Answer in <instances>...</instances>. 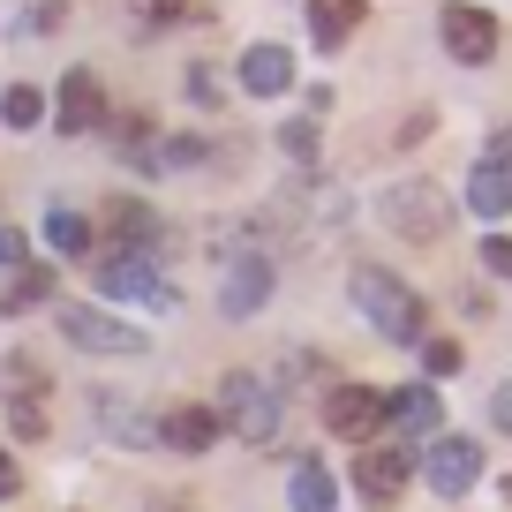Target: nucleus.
Returning a JSON list of instances; mask_svg holds the SVG:
<instances>
[{
    "label": "nucleus",
    "mask_w": 512,
    "mask_h": 512,
    "mask_svg": "<svg viewBox=\"0 0 512 512\" xmlns=\"http://www.w3.org/2000/svg\"><path fill=\"white\" fill-rule=\"evenodd\" d=\"M354 23H362V0H309V38H317L324 53L347 46Z\"/></svg>",
    "instance_id": "nucleus-16"
},
{
    "label": "nucleus",
    "mask_w": 512,
    "mask_h": 512,
    "mask_svg": "<svg viewBox=\"0 0 512 512\" xmlns=\"http://www.w3.org/2000/svg\"><path fill=\"white\" fill-rule=\"evenodd\" d=\"M279 151H287L294 166H317V121H287L279 128Z\"/></svg>",
    "instance_id": "nucleus-23"
},
{
    "label": "nucleus",
    "mask_w": 512,
    "mask_h": 512,
    "mask_svg": "<svg viewBox=\"0 0 512 512\" xmlns=\"http://www.w3.org/2000/svg\"><path fill=\"white\" fill-rule=\"evenodd\" d=\"M38 302H53V264H23V279L0 294V309H8V317H23V309H38Z\"/></svg>",
    "instance_id": "nucleus-20"
},
{
    "label": "nucleus",
    "mask_w": 512,
    "mask_h": 512,
    "mask_svg": "<svg viewBox=\"0 0 512 512\" xmlns=\"http://www.w3.org/2000/svg\"><path fill=\"white\" fill-rule=\"evenodd\" d=\"M377 219L400 241H445L452 234V196L437 189V181H392V189L377 196Z\"/></svg>",
    "instance_id": "nucleus-3"
},
{
    "label": "nucleus",
    "mask_w": 512,
    "mask_h": 512,
    "mask_svg": "<svg viewBox=\"0 0 512 512\" xmlns=\"http://www.w3.org/2000/svg\"><path fill=\"white\" fill-rule=\"evenodd\" d=\"M482 159H490V166H505V174H512V121L490 136V151H482Z\"/></svg>",
    "instance_id": "nucleus-28"
},
{
    "label": "nucleus",
    "mask_w": 512,
    "mask_h": 512,
    "mask_svg": "<svg viewBox=\"0 0 512 512\" xmlns=\"http://www.w3.org/2000/svg\"><path fill=\"white\" fill-rule=\"evenodd\" d=\"M272 256L264 249H241V256H226V272H219V317H256V309L272 302Z\"/></svg>",
    "instance_id": "nucleus-6"
},
{
    "label": "nucleus",
    "mask_w": 512,
    "mask_h": 512,
    "mask_svg": "<svg viewBox=\"0 0 512 512\" xmlns=\"http://www.w3.org/2000/svg\"><path fill=\"white\" fill-rule=\"evenodd\" d=\"M437 31H445V53H452V61H467V68H482L497 53V23L482 16V8H467V0H452L445 16H437Z\"/></svg>",
    "instance_id": "nucleus-10"
},
{
    "label": "nucleus",
    "mask_w": 512,
    "mask_h": 512,
    "mask_svg": "<svg viewBox=\"0 0 512 512\" xmlns=\"http://www.w3.org/2000/svg\"><path fill=\"white\" fill-rule=\"evenodd\" d=\"M482 272L512 279V234H490V241H482Z\"/></svg>",
    "instance_id": "nucleus-25"
},
{
    "label": "nucleus",
    "mask_w": 512,
    "mask_h": 512,
    "mask_svg": "<svg viewBox=\"0 0 512 512\" xmlns=\"http://www.w3.org/2000/svg\"><path fill=\"white\" fill-rule=\"evenodd\" d=\"M106 249H136V256H151V249H159V219H151V211L144 204H113L106 211Z\"/></svg>",
    "instance_id": "nucleus-17"
},
{
    "label": "nucleus",
    "mask_w": 512,
    "mask_h": 512,
    "mask_svg": "<svg viewBox=\"0 0 512 512\" xmlns=\"http://www.w3.org/2000/svg\"><path fill=\"white\" fill-rule=\"evenodd\" d=\"M46 234H53V249H61V256H91V249H98V234H91V219H83V211H53Z\"/></svg>",
    "instance_id": "nucleus-22"
},
{
    "label": "nucleus",
    "mask_w": 512,
    "mask_h": 512,
    "mask_svg": "<svg viewBox=\"0 0 512 512\" xmlns=\"http://www.w3.org/2000/svg\"><path fill=\"white\" fill-rule=\"evenodd\" d=\"M490 415H497V430H512V384H505V392L490 400Z\"/></svg>",
    "instance_id": "nucleus-31"
},
{
    "label": "nucleus",
    "mask_w": 512,
    "mask_h": 512,
    "mask_svg": "<svg viewBox=\"0 0 512 512\" xmlns=\"http://www.w3.org/2000/svg\"><path fill=\"white\" fill-rule=\"evenodd\" d=\"M106 121V91H98L91 68H68L61 76V106H53V128L61 136H91V128Z\"/></svg>",
    "instance_id": "nucleus-12"
},
{
    "label": "nucleus",
    "mask_w": 512,
    "mask_h": 512,
    "mask_svg": "<svg viewBox=\"0 0 512 512\" xmlns=\"http://www.w3.org/2000/svg\"><path fill=\"white\" fill-rule=\"evenodd\" d=\"M467 204H475V219H505V211H512V174L482 159L475 174H467Z\"/></svg>",
    "instance_id": "nucleus-18"
},
{
    "label": "nucleus",
    "mask_w": 512,
    "mask_h": 512,
    "mask_svg": "<svg viewBox=\"0 0 512 512\" xmlns=\"http://www.w3.org/2000/svg\"><path fill=\"white\" fill-rule=\"evenodd\" d=\"M460 362L467 354L452 347V339H422V369H430V377H460Z\"/></svg>",
    "instance_id": "nucleus-24"
},
{
    "label": "nucleus",
    "mask_w": 512,
    "mask_h": 512,
    "mask_svg": "<svg viewBox=\"0 0 512 512\" xmlns=\"http://www.w3.org/2000/svg\"><path fill=\"white\" fill-rule=\"evenodd\" d=\"M159 445L211 452V445H219V415H211V407H174V415H159Z\"/></svg>",
    "instance_id": "nucleus-15"
},
{
    "label": "nucleus",
    "mask_w": 512,
    "mask_h": 512,
    "mask_svg": "<svg viewBox=\"0 0 512 512\" xmlns=\"http://www.w3.org/2000/svg\"><path fill=\"white\" fill-rule=\"evenodd\" d=\"M91 422H98V437H113V445H128V452L159 445V422L136 415V400H128V392H91Z\"/></svg>",
    "instance_id": "nucleus-11"
},
{
    "label": "nucleus",
    "mask_w": 512,
    "mask_h": 512,
    "mask_svg": "<svg viewBox=\"0 0 512 512\" xmlns=\"http://www.w3.org/2000/svg\"><path fill=\"white\" fill-rule=\"evenodd\" d=\"M384 422H400L407 437H430L445 422V400H437L430 384H400V392H384Z\"/></svg>",
    "instance_id": "nucleus-13"
},
{
    "label": "nucleus",
    "mask_w": 512,
    "mask_h": 512,
    "mask_svg": "<svg viewBox=\"0 0 512 512\" xmlns=\"http://www.w3.org/2000/svg\"><path fill=\"white\" fill-rule=\"evenodd\" d=\"M16 490H23V475H16V460L0 452V497H16Z\"/></svg>",
    "instance_id": "nucleus-30"
},
{
    "label": "nucleus",
    "mask_w": 512,
    "mask_h": 512,
    "mask_svg": "<svg viewBox=\"0 0 512 512\" xmlns=\"http://www.w3.org/2000/svg\"><path fill=\"white\" fill-rule=\"evenodd\" d=\"M354 309H362L369 324H377L392 347H422V294L407 287V279H392V272H377V264H362L354 272Z\"/></svg>",
    "instance_id": "nucleus-1"
},
{
    "label": "nucleus",
    "mask_w": 512,
    "mask_h": 512,
    "mask_svg": "<svg viewBox=\"0 0 512 512\" xmlns=\"http://www.w3.org/2000/svg\"><path fill=\"white\" fill-rule=\"evenodd\" d=\"M324 430L369 445V437L384 430V392H369V384H332V400H324Z\"/></svg>",
    "instance_id": "nucleus-7"
},
{
    "label": "nucleus",
    "mask_w": 512,
    "mask_h": 512,
    "mask_svg": "<svg viewBox=\"0 0 512 512\" xmlns=\"http://www.w3.org/2000/svg\"><path fill=\"white\" fill-rule=\"evenodd\" d=\"M61 339L83 354H144V332L121 317H106L98 302H61Z\"/></svg>",
    "instance_id": "nucleus-5"
},
{
    "label": "nucleus",
    "mask_w": 512,
    "mask_h": 512,
    "mask_svg": "<svg viewBox=\"0 0 512 512\" xmlns=\"http://www.w3.org/2000/svg\"><path fill=\"white\" fill-rule=\"evenodd\" d=\"M211 415H219V430L249 437V445H264V437L279 430V415H287V392H279L272 377H256V369H234V377H219V400H211Z\"/></svg>",
    "instance_id": "nucleus-2"
},
{
    "label": "nucleus",
    "mask_w": 512,
    "mask_h": 512,
    "mask_svg": "<svg viewBox=\"0 0 512 512\" xmlns=\"http://www.w3.org/2000/svg\"><path fill=\"white\" fill-rule=\"evenodd\" d=\"M98 256V294L106 302H151V309H174V287L159 279V264L136 249H91Z\"/></svg>",
    "instance_id": "nucleus-4"
},
{
    "label": "nucleus",
    "mask_w": 512,
    "mask_h": 512,
    "mask_svg": "<svg viewBox=\"0 0 512 512\" xmlns=\"http://www.w3.org/2000/svg\"><path fill=\"white\" fill-rule=\"evenodd\" d=\"M0 121L8 128H38L46 121V91H38V83H8V91H0Z\"/></svg>",
    "instance_id": "nucleus-21"
},
{
    "label": "nucleus",
    "mask_w": 512,
    "mask_h": 512,
    "mask_svg": "<svg viewBox=\"0 0 512 512\" xmlns=\"http://www.w3.org/2000/svg\"><path fill=\"white\" fill-rule=\"evenodd\" d=\"M287 497H294V512H332L339 505V482L324 475L317 460H302V467H294V482H287Z\"/></svg>",
    "instance_id": "nucleus-19"
},
{
    "label": "nucleus",
    "mask_w": 512,
    "mask_h": 512,
    "mask_svg": "<svg viewBox=\"0 0 512 512\" xmlns=\"http://www.w3.org/2000/svg\"><path fill=\"white\" fill-rule=\"evenodd\" d=\"M294 83V53L287 46H249L241 53V91L249 98H279Z\"/></svg>",
    "instance_id": "nucleus-14"
},
{
    "label": "nucleus",
    "mask_w": 512,
    "mask_h": 512,
    "mask_svg": "<svg viewBox=\"0 0 512 512\" xmlns=\"http://www.w3.org/2000/svg\"><path fill=\"white\" fill-rule=\"evenodd\" d=\"M189 91H196V106H219V76L211 68H189Z\"/></svg>",
    "instance_id": "nucleus-27"
},
{
    "label": "nucleus",
    "mask_w": 512,
    "mask_h": 512,
    "mask_svg": "<svg viewBox=\"0 0 512 512\" xmlns=\"http://www.w3.org/2000/svg\"><path fill=\"white\" fill-rule=\"evenodd\" d=\"M0 264H23V234L16 226H0Z\"/></svg>",
    "instance_id": "nucleus-29"
},
{
    "label": "nucleus",
    "mask_w": 512,
    "mask_h": 512,
    "mask_svg": "<svg viewBox=\"0 0 512 512\" xmlns=\"http://www.w3.org/2000/svg\"><path fill=\"white\" fill-rule=\"evenodd\" d=\"M407 482H415V452H400V445H369L362 460H354V490H362L369 505H400Z\"/></svg>",
    "instance_id": "nucleus-8"
},
{
    "label": "nucleus",
    "mask_w": 512,
    "mask_h": 512,
    "mask_svg": "<svg viewBox=\"0 0 512 512\" xmlns=\"http://www.w3.org/2000/svg\"><path fill=\"white\" fill-rule=\"evenodd\" d=\"M422 475H430L437 497H467L482 482V445H475V437H437L430 460H422Z\"/></svg>",
    "instance_id": "nucleus-9"
},
{
    "label": "nucleus",
    "mask_w": 512,
    "mask_h": 512,
    "mask_svg": "<svg viewBox=\"0 0 512 512\" xmlns=\"http://www.w3.org/2000/svg\"><path fill=\"white\" fill-rule=\"evenodd\" d=\"M166 512H181V505H166Z\"/></svg>",
    "instance_id": "nucleus-32"
},
{
    "label": "nucleus",
    "mask_w": 512,
    "mask_h": 512,
    "mask_svg": "<svg viewBox=\"0 0 512 512\" xmlns=\"http://www.w3.org/2000/svg\"><path fill=\"white\" fill-rule=\"evenodd\" d=\"M196 159H204V144H196V136H174V144H166V159H159V166H174V174H181V166H196Z\"/></svg>",
    "instance_id": "nucleus-26"
}]
</instances>
